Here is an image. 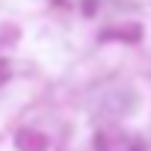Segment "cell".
Segmentation results:
<instances>
[{"instance_id":"cell-1","label":"cell","mask_w":151,"mask_h":151,"mask_svg":"<svg viewBox=\"0 0 151 151\" xmlns=\"http://www.w3.org/2000/svg\"><path fill=\"white\" fill-rule=\"evenodd\" d=\"M18 148L21 151H45L47 148V139L42 136V133H18Z\"/></svg>"},{"instance_id":"cell-2","label":"cell","mask_w":151,"mask_h":151,"mask_svg":"<svg viewBox=\"0 0 151 151\" xmlns=\"http://www.w3.org/2000/svg\"><path fill=\"white\" fill-rule=\"evenodd\" d=\"M104 39H130L133 42V39H139V30L136 27H130V30H107Z\"/></svg>"},{"instance_id":"cell-3","label":"cell","mask_w":151,"mask_h":151,"mask_svg":"<svg viewBox=\"0 0 151 151\" xmlns=\"http://www.w3.org/2000/svg\"><path fill=\"white\" fill-rule=\"evenodd\" d=\"M6 77H9V65H6V62H0V83H3Z\"/></svg>"}]
</instances>
